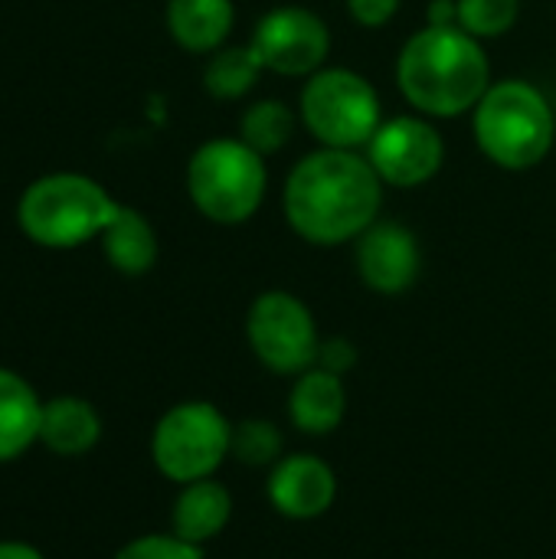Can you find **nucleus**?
<instances>
[{"label": "nucleus", "instance_id": "obj_1", "mask_svg": "<svg viewBox=\"0 0 556 559\" xmlns=\"http://www.w3.org/2000/svg\"><path fill=\"white\" fill-rule=\"evenodd\" d=\"M383 206V180L367 154L321 147L305 154L282 190V210L295 236L311 246L357 242Z\"/></svg>", "mask_w": 556, "mask_h": 559}, {"label": "nucleus", "instance_id": "obj_2", "mask_svg": "<svg viewBox=\"0 0 556 559\" xmlns=\"http://www.w3.org/2000/svg\"><path fill=\"white\" fill-rule=\"evenodd\" d=\"M397 82L419 115L459 118L488 92L492 62L482 39L462 26H423L397 56Z\"/></svg>", "mask_w": 556, "mask_h": 559}, {"label": "nucleus", "instance_id": "obj_3", "mask_svg": "<svg viewBox=\"0 0 556 559\" xmlns=\"http://www.w3.org/2000/svg\"><path fill=\"white\" fill-rule=\"evenodd\" d=\"M478 151L505 170L537 167L556 141V115L547 95L528 79L492 82L472 111Z\"/></svg>", "mask_w": 556, "mask_h": 559}, {"label": "nucleus", "instance_id": "obj_4", "mask_svg": "<svg viewBox=\"0 0 556 559\" xmlns=\"http://www.w3.org/2000/svg\"><path fill=\"white\" fill-rule=\"evenodd\" d=\"M118 203L111 193L85 174H46L33 180L20 203L16 223L23 236L46 249H75L108 226Z\"/></svg>", "mask_w": 556, "mask_h": 559}, {"label": "nucleus", "instance_id": "obj_5", "mask_svg": "<svg viewBox=\"0 0 556 559\" xmlns=\"http://www.w3.org/2000/svg\"><path fill=\"white\" fill-rule=\"evenodd\" d=\"M269 190L265 157L239 138H213L200 144L187 164V193L200 216L220 226L252 219Z\"/></svg>", "mask_w": 556, "mask_h": 559}, {"label": "nucleus", "instance_id": "obj_6", "mask_svg": "<svg viewBox=\"0 0 556 559\" xmlns=\"http://www.w3.org/2000/svg\"><path fill=\"white\" fill-rule=\"evenodd\" d=\"M298 118L321 147L360 151L383 124L377 88L354 69H318L308 75Z\"/></svg>", "mask_w": 556, "mask_h": 559}, {"label": "nucleus", "instance_id": "obj_7", "mask_svg": "<svg viewBox=\"0 0 556 559\" xmlns=\"http://www.w3.org/2000/svg\"><path fill=\"white\" fill-rule=\"evenodd\" d=\"M233 449V423L203 400H187L170 406L151 432L154 468L174 481L190 485L213 478Z\"/></svg>", "mask_w": 556, "mask_h": 559}, {"label": "nucleus", "instance_id": "obj_8", "mask_svg": "<svg viewBox=\"0 0 556 559\" xmlns=\"http://www.w3.org/2000/svg\"><path fill=\"white\" fill-rule=\"evenodd\" d=\"M246 337L262 367L272 373L298 377L318 360V324L301 298L272 288L262 292L246 314Z\"/></svg>", "mask_w": 556, "mask_h": 559}, {"label": "nucleus", "instance_id": "obj_9", "mask_svg": "<svg viewBox=\"0 0 556 559\" xmlns=\"http://www.w3.org/2000/svg\"><path fill=\"white\" fill-rule=\"evenodd\" d=\"M364 154L383 187L416 190L442 170L446 141L426 115H400L377 128Z\"/></svg>", "mask_w": 556, "mask_h": 559}, {"label": "nucleus", "instance_id": "obj_10", "mask_svg": "<svg viewBox=\"0 0 556 559\" xmlns=\"http://www.w3.org/2000/svg\"><path fill=\"white\" fill-rule=\"evenodd\" d=\"M249 46L265 72L308 79L318 69H324V59L331 52V29L318 13L292 3L269 10L256 23Z\"/></svg>", "mask_w": 556, "mask_h": 559}, {"label": "nucleus", "instance_id": "obj_11", "mask_svg": "<svg viewBox=\"0 0 556 559\" xmlns=\"http://www.w3.org/2000/svg\"><path fill=\"white\" fill-rule=\"evenodd\" d=\"M357 275L377 295H403L416 285L423 252L416 233L403 223H374L357 239Z\"/></svg>", "mask_w": 556, "mask_h": 559}, {"label": "nucleus", "instance_id": "obj_12", "mask_svg": "<svg viewBox=\"0 0 556 559\" xmlns=\"http://www.w3.org/2000/svg\"><path fill=\"white\" fill-rule=\"evenodd\" d=\"M338 478L331 465L311 452L282 455L269 475V501L288 521H315L331 511Z\"/></svg>", "mask_w": 556, "mask_h": 559}, {"label": "nucleus", "instance_id": "obj_13", "mask_svg": "<svg viewBox=\"0 0 556 559\" xmlns=\"http://www.w3.org/2000/svg\"><path fill=\"white\" fill-rule=\"evenodd\" d=\"M347 413L344 377L328 373L321 367H308L298 373L288 393V419L305 436H331Z\"/></svg>", "mask_w": 556, "mask_h": 559}, {"label": "nucleus", "instance_id": "obj_14", "mask_svg": "<svg viewBox=\"0 0 556 559\" xmlns=\"http://www.w3.org/2000/svg\"><path fill=\"white\" fill-rule=\"evenodd\" d=\"M229 518H233V495L226 491V485H220L216 478H200L180 488L170 511V534H177L193 547H203L226 531Z\"/></svg>", "mask_w": 556, "mask_h": 559}, {"label": "nucleus", "instance_id": "obj_15", "mask_svg": "<svg viewBox=\"0 0 556 559\" xmlns=\"http://www.w3.org/2000/svg\"><path fill=\"white\" fill-rule=\"evenodd\" d=\"M102 439V416L82 396H56L43 403L39 442L62 459H79L92 452Z\"/></svg>", "mask_w": 556, "mask_h": 559}, {"label": "nucleus", "instance_id": "obj_16", "mask_svg": "<svg viewBox=\"0 0 556 559\" xmlns=\"http://www.w3.org/2000/svg\"><path fill=\"white\" fill-rule=\"evenodd\" d=\"M236 23L233 0H167V29L187 52H216Z\"/></svg>", "mask_w": 556, "mask_h": 559}, {"label": "nucleus", "instance_id": "obj_17", "mask_svg": "<svg viewBox=\"0 0 556 559\" xmlns=\"http://www.w3.org/2000/svg\"><path fill=\"white\" fill-rule=\"evenodd\" d=\"M43 403L36 390L13 370L0 367V465L16 462L39 442Z\"/></svg>", "mask_w": 556, "mask_h": 559}, {"label": "nucleus", "instance_id": "obj_18", "mask_svg": "<svg viewBox=\"0 0 556 559\" xmlns=\"http://www.w3.org/2000/svg\"><path fill=\"white\" fill-rule=\"evenodd\" d=\"M98 239H102L108 265L121 275H131V278L144 275L157 262V233L147 223V216L138 213L134 206L118 203L115 216L108 219Z\"/></svg>", "mask_w": 556, "mask_h": 559}, {"label": "nucleus", "instance_id": "obj_19", "mask_svg": "<svg viewBox=\"0 0 556 559\" xmlns=\"http://www.w3.org/2000/svg\"><path fill=\"white\" fill-rule=\"evenodd\" d=\"M295 124H298V115L288 108V102L259 98L239 118V141H246L256 154L272 157L292 141Z\"/></svg>", "mask_w": 556, "mask_h": 559}, {"label": "nucleus", "instance_id": "obj_20", "mask_svg": "<svg viewBox=\"0 0 556 559\" xmlns=\"http://www.w3.org/2000/svg\"><path fill=\"white\" fill-rule=\"evenodd\" d=\"M259 72H262V62L249 43L246 46H220L203 69V85L213 98L233 102V98H242L259 82Z\"/></svg>", "mask_w": 556, "mask_h": 559}, {"label": "nucleus", "instance_id": "obj_21", "mask_svg": "<svg viewBox=\"0 0 556 559\" xmlns=\"http://www.w3.org/2000/svg\"><path fill=\"white\" fill-rule=\"evenodd\" d=\"M229 455H236L249 468H272L285 455V439L269 419H242L239 426H233Z\"/></svg>", "mask_w": 556, "mask_h": 559}, {"label": "nucleus", "instance_id": "obj_22", "mask_svg": "<svg viewBox=\"0 0 556 559\" xmlns=\"http://www.w3.org/2000/svg\"><path fill=\"white\" fill-rule=\"evenodd\" d=\"M521 0H459V26L475 39H495L514 29Z\"/></svg>", "mask_w": 556, "mask_h": 559}, {"label": "nucleus", "instance_id": "obj_23", "mask_svg": "<svg viewBox=\"0 0 556 559\" xmlns=\"http://www.w3.org/2000/svg\"><path fill=\"white\" fill-rule=\"evenodd\" d=\"M115 559H203V547H193L177 534H147L125 544Z\"/></svg>", "mask_w": 556, "mask_h": 559}, {"label": "nucleus", "instance_id": "obj_24", "mask_svg": "<svg viewBox=\"0 0 556 559\" xmlns=\"http://www.w3.org/2000/svg\"><path fill=\"white\" fill-rule=\"evenodd\" d=\"M354 364H357V347L347 337H328V341H321L315 367L344 377L347 370H354Z\"/></svg>", "mask_w": 556, "mask_h": 559}, {"label": "nucleus", "instance_id": "obj_25", "mask_svg": "<svg viewBox=\"0 0 556 559\" xmlns=\"http://www.w3.org/2000/svg\"><path fill=\"white\" fill-rule=\"evenodd\" d=\"M400 3H403V0H347V10H351V16H354L360 26L380 29V26H387V23L397 16Z\"/></svg>", "mask_w": 556, "mask_h": 559}, {"label": "nucleus", "instance_id": "obj_26", "mask_svg": "<svg viewBox=\"0 0 556 559\" xmlns=\"http://www.w3.org/2000/svg\"><path fill=\"white\" fill-rule=\"evenodd\" d=\"M0 559H46L33 544L23 540H0Z\"/></svg>", "mask_w": 556, "mask_h": 559}]
</instances>
